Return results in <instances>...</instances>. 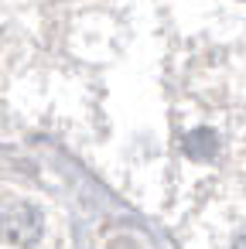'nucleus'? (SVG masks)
Masks as SVG:
<instances>
[{"mask_svg": "<svg viewBox=\"0 0 246 249\" xmlns=\"http://www.w3.org/2000/svg\"><path fill=\"white\" fill-rule=\"evenodd\" d=\"M41 229H45L41 212L31 208V205H18L0 218V235L7 242H14V246H35L41 239Z\"/></svg>", "mask_w": 246, "mask_h": 249, "instance_id": "f257e3e1", "label": "nucleus"}, {"mask_svg": "<svg viewBox=\"0 0 246 249\" xmlns=\"http://www.w3.org/2000/svg\"><path fill=\"white\" fill-rule=\"evenodd\" d=\"M215 150H219V140H215L212 130H195V133L185 137V154L191 160H212Z\"/></svg>", "mask_w": 246, "mask_h": 249, "instance_id": "f03ea898", "label": "nucleus"}, {"mask_svg": "<svg viewBox=\"0 0 246 249\" xmlns=\"http://www.w3.org/2000/svg\"><path fill=\"white\" fill-rule=\"evenodd\" d=\"M232 249H246V235H243V239H236V246H232Z\"/></svg>", "mask_w": 246, "mask_h": 249, "instance_id": "7ed1b4c3", "label": "nucleus"}]
</instances>
